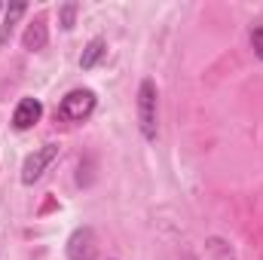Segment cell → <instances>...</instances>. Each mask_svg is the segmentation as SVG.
Returning a JSON list of instances; mask_svg holds the SVG:
<instances>
[{"instance_id": "1", "label": "cell", "mask_w": 263, "mask_h": 260, "mask_svg": "<svg viewBox=\"0 0 263 260\" xmlns=\"http://www.w3.org/2000/svg\"><path fill=\"white\" fill-rule=\"evenodd\" d=\"M138 129L147 141H156L159 135V107H156V83L141 80L138 86Z\"/></svg>"}, {"instance_id": "2", "label": "cell", "mask_w": 263, "mask_h": 260, "mask_svg": "<svg viewBox=\"0 0 263 260\" xmlns=\"http://www.w3.org/2000/svg\"><path fill=\"white\" fill-rule=\"evenodd\" d=\"M95 104H98V98H95L92 89H73V92H67L65 98H62L55 117L65 120V123H83V120L92 117Z\"/></svg>"}, {"instance_id": "3", "label": "cell", "mask_w": 263, "mask_h": 260, "mask_svg": "<svg viewBox=\"0 0 263 260\" xmlns=\"http://www.w3.org/2000/svg\"><path fill=\"white\" fill-rule=\"evenodd\" d=\"M59 150H62L59 144H43V147H37V150L25 159V165H22V184H34V181H40L43 172L55 162Z\"/></svg>"}, {"instance_id": "4", "label": "cell", "mask_w": 263, "mask_h": 260, "mask_svg": "<svg viewBox=\"0 0 263 260\" xmlns=\"http://www.w3.org/2000/svg\"><path fill=\"white\" fill-rule=\"evenodd\" d=\"M67 260H95L98 257V242H95V230L92 227H80L70 233L65 245Z\"/></svg>"}, {"instance_id": "5", "label": "cell", "mask_w": 263, "mask_h": 260, "mask_svg": "<svg viewBox=\"0 0 263 260\" xmlns=\"http://www.w3.org/2000/svg\"><path fill=\"white\" fill-rule=\"evenodd\" d=\"M40 117H43V104H40L37 98H22V101L15 104L12 126H15L18 132H28V129H34V126L40 123Z\"/></svg>"}, {"instance_id": "6", "label": "cell", "mask_w": 263, "mask_h": 260, "mask_svg": "<svg viewBox=\"0 0 263 260\" xmlns=\"http://www.w3.org/2000/svg\"><path fill=\"white\" fill-rule=\"evenodd\" d=\"M46 40H49V31H46V22H43V18H34V22L25 28V34H22V46H25L28 52H40V49L46 46Z\"/></svg>"}, {"instance_id": "7", "label": "cell", "mask_w": 263, "mask_h": 260, "mask_svg": "<svg viewBox=\"0 0 263 260\" xmlns=\"http://www.w3.org/2000/svg\"><path fill=\"white\" fill-rule=\"evenodd\" d=\"M104 55H107V40H104V37H92V40L86 43L83 55H80V67H83V70H92Z\"/></svg>"}, {"instance_id": "8", "label": "cell", "mask_w": 263, "mask_h": 260, "mask_svg": "<svg viewBox=\"0 0 263 260\" xmlns=\"http://www.w3.org/2000/svg\"><path fill=\"white\" fill-rule=\"evenodd\" d=\"M28 12V3H12V6H6V15H3V25H0V43L6 46L9 43V37H12V28L18 25V18Z\"/></svg>"}, {"instance_id": "9", "label": "cell", "mask_w": 263, "mask_h": 260, "mask_svg": "<svg viewBox=\"0 0 263 260\" xmlns=\"http://www.w3.org/2000/svg\"><path fill=\"white\" fill-rule=\"evenodd\" d=\"M77 9H80V3H77V0H67L65 6L59 9V25H62L65 31H70V28L77 25Z\"/></svg>"}, {"instance_id": "10", "label": "cell", "mask_w": 263, "mask_h": 260, "mask_svg": "<svg viewBox=\"0 0 263 260\" xmlns=\"http://www.w3.org/2000/svg\"><path fill=\"white\" fill-rule=\"evenodd\" d=\"M248 40H251V49H254V55L263 62V25H254V28H251Z\"/></svg>"}, {"instance_id": "11", "label": "cell", "mask_w": 263, "mask_h": 260, "mask_svg": "<svg viewBox=\"0 0 263 260\" xmlns=\"http://www.w3.org/2000/svg\"><path fill=\"white\" fill-rule=\"evenodd\" d=\"M0 9H3V3H0Z\"/></svg>"}]
</instances>
